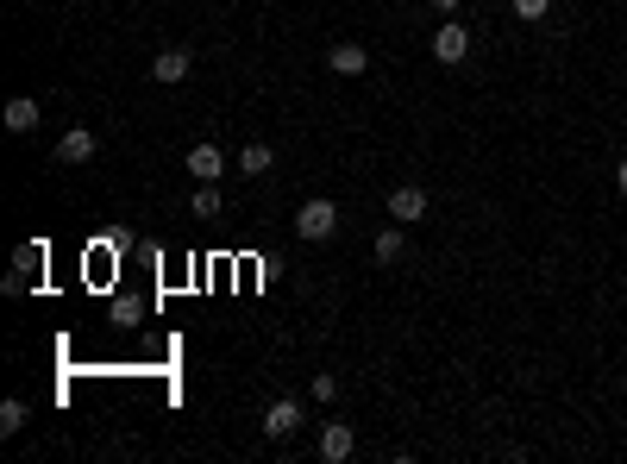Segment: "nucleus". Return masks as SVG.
I'll return each instance as SVG.
<instances>
[{"label":"nucleus","instance_id":"f257e3e1","mask_svg":"<svg viewBox=\"0 0 627 464\" xmlns=\"http://www.w3.org/2000/svg\"><path fill=\"white\" fill-rule=\"evenodd\" d=\"M295 232L308 245H320V239H333L339 232V207L327 201V195H314V201H301V214H295Z\"/></svg>","mask_w":627,"mask_h":464},{"label":"nucleus","instance_id":"f03ea898","mask_svg":"<svg viewBox=\"0 0 627 464\" xmlns=\"http://www.w3.org/2000/svg\"><path fill=\"white\" fill-rule=\"evenodd\" d=\"M433 57H439V63H464V57H471V32H464V19H439Z\"/></svg>","mask_w":627,"mask_h":464},{"label":"nucleus","instance_id":"7ed1b4c3","mask_svg":"<svg viewBox=\"0 0 627 464\" xmlns=\"http://www.w3.org/2000/svg\"><path fill=\"white\" fill-rule=\"evenodd\" d=\"M389 220H396V226L427 220V189H421V182H396V189H389Z\"/></svg>","mask_w":627,"mask_h":464},{"label":"nucleus","instance_id":"20e7f679","mask_svg":"<svg viewBox=\"0 0 627 464\" xmlns=\"http://www.w3.org/2000/svg\"><path fill=\"white\" fill-rule=\"evenodd\" d=\"M189 76H195V57L182 51V44H170V51H157V57H151V82L176 88V82H189Z\"/></svg>","mask_w":627,"mask_h":464},{"label":"nucleus","instance_id":"39448f33","mask_svg":"<svg viewBox=\"0 0 627 464\" xmlns=\"http://www.w3.org/2000/svg\"><path fill=\"white\" fill-rule=\"evenodd\" d=\"M258 427H264V439H289V433L301 427V402H295V396H283V402H270Z\"/></svg>","mask_w":627,"mask_h":464},{"label":"nucleus","instance_id":"423d86ee","mask_svg":"<svg viewBox=\"0 0 627 464\" xmlns=\"http://www.w3.org/2000/svg\"><path fill=\"white\" fill-rule=\"evenodd\" d=\"M95 151H101V138L88 132V126H69V132L57 138V164H88Z\"/></svg>","mask_w":627,"mask_h":464},{"label":"nucleus","instance_id":"0eeeda50","mask_svg":"<svg viewBox=\"0 0 627 464\" xmlns=\"http://www.w3.org/2000/svg\"><path fill=\"white\" fill-rule=\"evenodd\" d=\"M352 452H358V433L345 427V421H327V427H320V458H327V464H345Z\"/></svg>","mask_w":627,"mask_h":464},{"label":"nucleus","instance_id":"6e6552de","mask_svg":"<svg viewBox=\"0 0 627 464\" xmlns=\"http://www.w3.org/2000/svg\"><path fill=\"white\" fill-rule=\"evenodd\" d=\"M327 69H333V76H364V69H370V51H364V44H352V38H339L333 51H327Z\"/></svg>","mask_w":627,"mask_h":464},{"label":"nucleus","instance_id":"1a4fd4ad","mask_svg":"<svg viewBox=\"0 0 627 464\" xmlns=\"http://www.w3.org/2000/svg\"><path fill=\"white\" fill-rule=\"evenodd\" d=\"M0 126H7L13 138L38 132V101H32V95H13V101H7V113H0Z\"/></svg>","mask_w":627,"mask_h":464},{"label":"nucleus","instance_id":"9d476101","mask_svg":"<svg viewBox=\"0 0 627 464\" xmlns=\"http://www.w3.org/2000/svg\"><path fill=\"white\" fill-rule=\"evenodd\" d=\"M189 176H195V182H220V176H226V151H220V145H195V151H189Z\"/></svg>","mask_w":627,"mask_h":464},{"label":"nucleus","instance_id":"9b49d317","mask_svg":"<svg viewBox=\"0 0 627 464\" xmlns=\"http://www.w3.org/2000/svg\"><path fill=\"white\" fill-rule=\"evenodd\" d=\"M370 251H377V264H402V258H408V239H402V226H383L377 239H370Z\"/></svg>","mask_w":627,"mask_h":464},{"label":"nucleus","instance_id":"f8f14e48","mask_svg":"<svg viewBox=\"0 0 627 464\" xmlns=\"http://www.w3.org/2000/svg\"><path fill=\"white\" fill-rule=\"evenodd\" d=\"M276 170V151L270 145H245L239 151V176H270Z\"/></svg>","mask_w":627,"mask_h":464},{"label":"nucleus","instance_id":"ddd939ff","mask_svg":"<svg viewBox=\"0 0 627 464\" xmlns=\"http://www.w3.org/2000/svg\"><path fill=\"white\" fill-rule=\"evenodd\" d=\"M26 421H32V408L19 402V396L0 402V433H7V439H13V433H26Z\"/></svg>","mask_w":627,"mask_h":464},{"label":"nucleus","instance_id":"4468645a","mask_svg":"<svg viewBox=\"0 0 627 464\" xmlns=\"http://www.w3.org/2000/svg\"><path fill=\"white\" fill-rule=\"evenodd\" d=\"M32 270H44V245L38 239H26V245L13 251V276H32Z\"/></svg>","mask_w":627,"mask_h":464},{"label":"nucleus","instance_id":"2eb2a0df","mask_svg":"<svg viewBox=\"0 0 627 464\" xmlns=\"http://www.w3.org/2000/svg\"><path fill=\"white\" fill-rule=\"evenodd\" d=\"M189 214H195V220H214V214H220V195H214V182H201V189H195Z\"/></svg>","mask_w":627,"mask_h":464},{"label":"nucleus","instance_id":"dca6fc26","mask_svg":"<svg viewBox=\"0 0 627 464\" xmlns=\"http://www.w3.org/2000/svg\"><path fill=\"white\" fill-rule=\"evenodd\" d=\"M308 396H314V402H339V377H333V370H314Z\"/></svg>","mask_w":627,"mask_h":464},{"label":"nucleus","instance_id":"f3484780","mask_svg":"<svg viewBox=\"0 0 627 464\" xmlns=\"http://www.w3.org/2000/svg\"><path fill=\"white\" fill-rule=\"evenodd\" d=\"M552 0H515V19H546Z\"/></svg>","mask_w":627,"mask_h":464},{"label":"nucleus","instance_id":"a211bd4d","mask_svg":"<svg viewBox=\"0 0 627 464\" xmlns=\"http://www.w3.org/2000/svg\"><path fill=\"white\" fill-rule=\"evenodd\" d=\"M458 7H464V0H433V13H439V19H452Z\"/></svg>","mask_w":627,"mask_h":464},{"label":"nucleus","instance_id":"6ab92c4d","mask_svg":"<svg viewBox=\"0 0 627 464\" xmlns=\"http://www.w3.org/2000/svg\"><path fill=\"white\" fill-rule=\"evenodd\" d=\"M615 189L627 195V157H621V164H615Z\"/></svg>","mask_w":627,"mask_h":464}]
</instances>
